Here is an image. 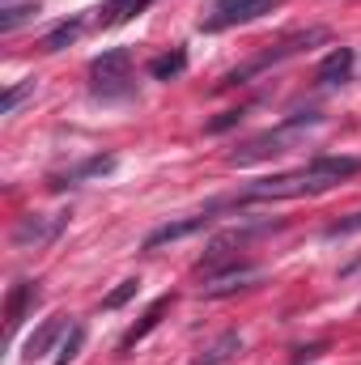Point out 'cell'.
<instances>
[{
    "label": "cell",
    "mask_w": 361,
    "mask_h": 365,
    "mask_svg": "<svg viewBox=\"0 0 361 365\" xmlns=\"http://www.w3.org/2000/svg\"><path fill=\"white\" fill-rule=\"evenodd\" d=\"M361 170V158H315L289 175H272L260 179L243 191V204L247 200H298V195H323L332 187H340L345 179H353Z\"/></svg>",
    "instance_id": "cell-1"
},
{
    "label": "cell",
    "mask_w": 361,
    "mask_h": 365,
    "mask_svg": "<svg viewBox=\"0 0 361 365\" xmlns=\"http://www.w3.org/2000/svg\"><path fill=\"white\" fill-rule=\"evenodd\" d=\"M319 43H327V30H323V26H315V30H302V34H289L285 43H276V47H272V51H264L260 60H251V64L234 68V73L221 81V90H225V86H243V81H251V77L268 73L272 64H280V60H289V56H298V51H310V47H319Z\"/></svg>",
    "instance_id": "cell-2"
},
{
    "label": "cell",
    "mask_w": 361,
    "mask_h": 365,
    "mask_svg": "<svg viewBox=\"0 0 361 365\" xmlns=\"http://www.w3.org/2000/svg\"><path fill=\"white\" fill-rule=\"evenodd\" d=\"M315 123H319V115H293V119H285L276 132H264V136L247 140L243 149H234V153H230V166H251V162H264L272 153H285V145H289L298 132L315 128Z\"/></svg>",
    "instance_id": "cell-3"
},
{
    "label": "cell",
    "mask_w": 361,
    "mask_h": 365,
    "mask_svg": "<svg viewBox=\"0 0 361 365\" xmlns=\"http://www.w3.org/2000/svg\"><path fill=\"white\" fill-rule=\"evenodd\" d=\"M90 81H93V93L102 98H119L128 93L132 86V51L128 47H115V51H102L98 60H90Z\"/></svg>",
    "instance_id": "cell-4"
},
{
    "label": "cell",
    "mask_w": 361,
    "mask_h": 365,
    "mask_svg": "<svg viewBox=\"0 0 361 365\" xmlns=\"http://www.w3.org/2000/svg\"><path fill=\"white\" fill-rule=\"evenodd\" d=\"M264 13H276V0H217V9L204 21V30H230V26L255 21Z\"/></svg>",
    "instance_id": "cell-5"
},
{
    "label": "cell",
    "mask_w": 361,
    "mask_h": 365,
    "mask_svg": "<svg viewBox=\"0 0 361 365\" xmlns=\"http://www.w3.org/2000/svg\"><path fill=\"white\" fill-rule=\"evenodd\" d=\"M213 217H217V212H213V208H204V212H195V217H187V221H171V225L153 230V234L145 238V251H158V247H166V242H179V238H187V234L204 230Z\"/></svg>",
    "instance_id": "cell-6"
},
{
    "label": "cell",
    "mask_w": 361,
    "mask_h": 365,
    "mask_svg": "<svg viewBox=\"0 0 361 365\" xmlns=\"http://www.w3.org/2000/svg\"><path fill=\"white\" fill-rule=\"evenodd\" d=\"M60 230H64V217H51V221H47V217H26V221L13 230V242H17V247H30V242L43 247V242H51Z\"/></svg>",
    "instance_id": "cell-7"
},
{
    "label": "cell",
    "mask_w": 361,
    "mask_h": 365,
    "mask_svg": "<svg viewBox=\"0 0 361 365\" xmlns=\"http://www.w3.org/2000/svg\"><path fill=\"white\" fill-rule=\"evenodd\" d=\"M255 280V268H247V264H230L225 272L208 276L204 280V297H225V293H238V289H247Z\"/></svg>",
    "instance_id": "cell-8"
},
{
    "label": "cell",
    "mask_w": 361,
    "mask_h": 365,
    "mask_svg": "<svg viewBox=\"0 0 361 365\" xmlns=\"http://www.w3.org/2000/svg\"><path fill=\"white\" fill-rule=\"evenodd\" d=\"M353 77V47H332L319 64V86H345Z\"/></svg>",
    "instance_id": "cell-9"
},
{
    "label": "cell",
    "mask_w": 361,
    "mask_h": 365,
    "mask_svg": "<svg viewBox=\"0 0 361 365\" xmlns=\"http://www.w3.org/2000/svg\"><path fill=\"white\" fill-rule=\"evenodd\" d=\"M171 302H175V297H171V293H162V297H158V302H153V306H149V310L141 314V323H136V327H132V331H128V336L119 340V353H128V349H136V344H141V340H145V336H149V331H153V327L162 323V319H166V310H171Z\"/></svg>",
    "instance_id": "cell-10"
},
{
    "label": "cell",
    "mask_w": 361,
    "mask_h": 365,
    "mask_svg": "<svg viewBox=\"0 0 361 365\" xmlns=\"http://www.w3.org/2000/svg\"><path fill=\"white\" fill-rule=\"evenodd\" d=\"M64 327H68V319H64V314H56V319H43V327H39V331L26 340V353H21V357H26V361H39V357H43V353H47V349L60 340V331H64Z\"/></svg>",
    "instance_id": "cell-11"
},
{
    "label": "cell",
    "mask_w": 361,
    "mask_h": 365,
    "mask_svg": "<svg viewBox=\"0 0 361 365\" xmlns=\"http://www.w3.org/2000/svg\"><path fill=\"white\" fill-rule=\"evenodd\" d=\"M115 170V158L106 153V158H90V162H81V166H73V170H64V175H56L51 187H73V182H86V179H98V175H111Z\"/></svg>",
    "instance_id": "cell-12"
},
{
    "label": "cell",
    "mask_w": 361,
    "mask_h": 365,
    "mask_svg": "<svg viewBox=\"0 0 361 365\" xmlns=\"http://www.w3.org/2000/svg\"><path fill=\"white\" fill-rule=\"evenodd\" d=\"M234 353H243V336H238V331H225V336L204 353V357H195L191 365H225Z\"/></svg>",
    "instance_id": "cell-13"
},
{
    "label": "cell",
    "mask_w": 361,
    "mask_h": 365,
    "mask_svg": "<svg viewBox=\"0 0 361 365\" xmlns=\"http://www.w3.org/2000/svg\"><path fill=\"white\" fill-rule=\"evenodd\" d=\"M145 4H149V0H111V4L102 9L98 21H102V26H123V21H132Z\"/></svg>",
    "instance_id": "cell-14"
},
{
    "label": "cell",
    "mask_w": 361,
    "mask_h": 365,
    "mask_svg": "<svg viewBox=\"0 0 361 365\" xmlns=\"http://www.w3.org/2000/svg\"><path fill=\"white\" fill-rule=\"evenodd\" d=\"M183 68H187V56H183V51H166V56H158V60L149 64V77H153V81H175Z\"/></svg>",
    "instance_id": "cell-15"
},
{
    "label": "cell",
    "mask_w": 361,
    "mask_h": 365,
    "mask_svg": "<svg viewBox=\"0 0 361 365\" xmlns=\"http://www.w3.org/2000/svg\"><path fill=\"white\" fill-rule=\"evenodd\" d=\"M26 302H39V289H34L30 280H21V284L13 289V297H9V331H17V323H21V314H26Z\"/></svg>",
    "instance_id": "cell-16"
},
{
    "label": "cell",
    "mask_w": 361,
    "mask_h": 365,
    "mask_svg": "<svg viewBox=\"0 0 361 365\" xmlns=\"http://www.w3.org/2000/svg\"><path fill=\"white\" fill-rule=\"evenodd\" d=\"M34 13H39L34 0H30V4H4V9H0V34H13V30H17L21 21H30Z\"/></svg>",
    "instance_id": "cell-17"
},
{
    "label": "cell",
    "mask_w": 361,
    "mask_h": 365,
    "mask_svg": "<svg viewBox=\"0 0 361 365\" xmlns=\"http://www.w3.org/2000/svg\"><path fill=\"white\" fill-rule=\"evenodd\" d=\"M81 349H86V323H73V331L64 336V344H60V353H56V365H68L81 357Z\"/></svg>",
    "instance_id": "cell-18"
},
{
    "label": "cell",
    "mask_w": 361,
    "mask_h": 365,
    "mask_svg": "<svg viewBox=\"0 0 361 365\" xmlns=\"http://www.w3.org/2000/svg\"><path fill=\"white\" fill-rule=\"evenodd\" d=\"M77 34H81V17H73V21H64V26H56L47 38H43V47L47 51H64L68 43H77Z\"/></svg>",
    "instance_id": "cell-19"
},
{
    "label": "cell",
    "mask_w": 361,
    "mask_h": 365,
    "mask_svg": "<svg viewBox=\"0 0 361 365\" xmlns=\"http://www.w3.org/2000/svg\"><path fill=\"white\" fill-rule=\"evenodd\" d=\"M349 234H361V212H349V217H340V221H332V225L323 230L327 242H332V238H349Z\"/></svg>",
    "instance_id": "cell-20"
},
{
    "label": "cell",
    "mask_w": 361,
    "mask_h": 365,
    "mask_svg": "<svg viewBox=\"0 0 361 365\" xmlns=\"http://www.w3.org/2000/svg\"><path fill=\"white\" fill-rule=\"evenodd\" d=\"M136 289H141V280H136V276H132V280H123L119 289H111V293L102 297V310H119L128 297H136Z\"/></svg>",
    "instance_id": "cell-21"
},
{
    "label": "cell",
    "mask_w": 361,
    "mask_h": 365,
    "mask_svg": "<svg viewBox=\"0 0 361 365\" xmlns=\"http://www.w3.org/2000/svg\"><path fill=\"white\" fill-rule=\"evenodd\" d=\"M26 93H34V81H21V86H13V90L4 93V102H0V110H4V115H13V110H17V102H21Z\"/></svg>",
    "instance_id": "cell-22"
},
{
    "label": "cell",
    "mask_w": 361,
    "mask_h": 365,
    "mask_svg": "<svg viewBox=\"0 0 361 365\" xmlns=\"http://www.w3.org/2000/svg\"><path fill=\"white\" fill-rule=\"evenodd\" d=\"M238 119H243V110H225L221 119H213V123H208V132H225V128H234Z\"/></svg>",
    "instance_id": "cell-23"
},
{
    "label": "cell",
    "mask_w": 361,
    "mask_h": 365,
    "mask_svg": "<svg viewBox=\"0 0 361 365\" xmlns=\"http://www.w3.org/2000/svg\"><path fill=\"white\" fill-rule=\"evenodd\" d=\"M340 276H345V280H349V276H361V255L353 259V264H345V268H340Z\"/></svg>",
    "instance_id": "cell-24"
}]
</instances>
